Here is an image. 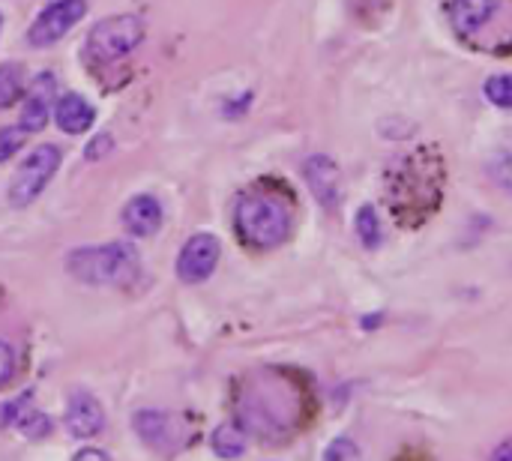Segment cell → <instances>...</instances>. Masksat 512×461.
Masks as SVG:
<instances>
[{"label":"cell","instance_id":"cell-1","mask_svg":"<svg viewBox=\"0 0 512 461\" xmlns=\"http://www.w3.org/2000/svg\"><path fill=\"white\" fill-rule=\"evenodd\" d=\"M444 195V162L432 150H414L405 159H399L390 168V186L387 198L393 204V213L402 219L414 213L411 222H423Z\"/></svg>","mask_w":512,"mask_h":461},{"label":"cell","instance_id":"cell-2","mask_svg":"<svg viewBox=\"0 0 512 461\" xmlns=\"http://www.w3.org/2000/svg\"><path fill=\"white\" fill-rule=\"evenodd\" d=\"M450 24L462 42L480 51H512V0H450Z\"/></svg>","mask_w":512,"mask_h":461},{"label":"cell","instance_id":"cell-3","mask_svg":"<svg viewBox=\"0 0 512 461\" xmlns=\"http://www.w3.org/2000/svg\"><path fill=\"white\" fill-rule=\"evenodd\" d=\"M234 231L249 249H258V252L276 249L291 234V207L276 192L252 189L237 201Z\"/></svg>","mask_w":512,"mask_h":461},{"label":"cell","instance_id":"cell-4","mask_svg":"<svg viewBox=\"0 0 512 461\" xmlns=\"http://www.w3.org/2000/svg\"><path fill=\"white\" fill-rule=\"evenodd\" d=\"M66 270L84 285H132L141 276V258L132 243L81 246L69 252Z\"/></svg>","mask_w":512,"mask_h":461},{"label":"cell","instance_id":"cell-5","mask_svg":"<svg viewBox=\"0 0 512 461\" xmlns=\"http://www.w3.org/2000/svg\"><path fill=\"white\" fill-rule=\"evenodd\" d=\"M147 36V27L138 15L126 12V15H105L102 21H96L87 33V51L102 60H120L126 54H132Z\"/></svg>","mask_w":512,"mask_h":461},{"label":"cell","instance_id":"cell-6","mask_svg":"<svg viewBox=\"0 0 512 461\" xmlns=\"http://www.w3.org/2000/svg\"><path fill=\"white\" fill-rule=\"evenodd\" d=\"M57 168H60V150L54 144L33 147L9 180V204L18 210L33 204L45 192V186L54 180Z\"/></svg>","mask_w":512,"mask_h":461},{"label":"cell","instance_id":"cell-7","mask_svg":"<svg viewBox=\"0 0 512 461\" xmlns=\"http://www.w3.org/2000/svg\"><path fill=\"white\" fill-rule=\"evenodd\" d=\"M87 12V3L84 0H51L39 15L36 21L30 24L27 30V42L33 48H48L54 45L57 39H63Z\"/></svg>","mask_w":512,"mask_h":461},{"label":"cell","instance_id":"cell-8","mask_svg":"<svg viewBox=\"0 0 512 461\" xmlns=\"http://www.w3.org/2000/svg\"><path fill=\"white\" fill-rule=\"evenodd\" d=\"M219 255H222V246L216 240V234H207V231H198L192 234L180 255H177V276L180 282L186 285H198V282H207L219 264Z\"/></svg>","mask_w":512,"mask_h":461},{"label":"cell","instance_id":"cell-9","mask_svg":"<svg viewBox=\"0 0 512 461\" xmlns=\"http://www.w3.org/2000/svg\"><path fill=\"white\" fill-rule=\"evenodd\" d=\"M54 96H57V78L51 72H39L24 96H21V126L27 132H39L48 126V117H54Z\"/></svg>","mask_w":512,"mask_h":461},{"label":"cell","instance_id":"cell-10","mask_svg":"<svg viewBox=\"0 0 512 461\" xmlns=\"http://www.w3.org/2000/svg\"><path fill=\"white\" fill-rule=\"evenodd\" d=\"M135 432L144 444H150L159 453H174L183 444V426L162 411L135 414Z\"/></svg>","mask_w":512,"mask_h":461},{"label":"cell","instance_id":"cell-11","mask_svg":"<svg viewBox=\"0 0 512 461\" xmlns=\"http://www.w3.org/2000/svg\"><path fill=\"white\" fill-rule=\"evenodd\" d=\"M63 420H66L69 435H72V438H81V441L96 438V435L105 429V411H102V405H99L93 396H87V393H75V396L69 399Z\"/></svg>","mask_w":512,"mask_h":461},{"label":"cell","instance_id":"cell-12","mask_svg":"<svg viewBox=\"0 0 512 461\" xmlns=\"http://www.w3.org/2000/svg\"><path fill=\"white\" fill-rule=\"evenodd\" d=\"M303 177L318 204H324L327 210L339 204V165L330 156H309L303 165Z\"/></svg>","mask_w":512,"mask_h":461},{"label":"cell","instance_id":"cell-13","mask_svg":"<svg viewBox=\"0 0 512 461\" xmlns=\"http://www.w3.org/2000/svg\"><path fill=\"white\" fill-rule=\"evenodd\" d=\"M123 228L132 237H153L162 228V204L153 195H135L123 207Z\"/></svg>","mask_w":512,"mask_h":461},{"label":"cell","instance_id":"cell-14","mask_svg":"<svg viewBox=\"0 0 512 461\" xmlns=\"http://www.w3.org/2000/svg\"><path fill=\"white\" fill-rule=\"evenodd\" d=\"M93 120H96V111L81 93H66L54 105V123L66 135H84L93 126Z\"/></svg>","mask_w":512,"mask_h":461},{"label":"cell","instance_id":"cell-15","mask_svg":"<svg viewBox=\"0 0 512 461\" xmlns=\"http://www.w3.org/2000/svg\"><path fill=\"white\" fill-rule=\"evenodd\" d=\"M6 423L9 426H15L24 438H30V441H42V438H48L51 435V420L42 414V411H36L33 408V402H30V396H24V399H18V402H12V405H6Z\"/></svg>","mask_w":512,"mask_h":461},{"label":"cell","instance_id":"cell-16","mask_svg":"<svg viewBox=\"0 0 512 461\" xmlns=\"http://www.w3.org/2000/svg\"><path fill=\"white\" fill-rule=\"evenodd\" d=\"M213 453L219 459H240L246 453V435L240 423H222L213 432Z\"/></svg>","mask_w":512,"mask_h":461},{"label":"cell","instance_id":"cell-17","mask_svg":"<svg viewBox=\"0 0 512 461\" xmlns=\"http://www.w3.org/2000/svg\"><path fill=\"white\" fill-rule=\"evenodd\" d=\"M27 90V75L21 63H3L0 66V111L15 105Z\"/></svg>","mask_w":512,"mask_h":461},{"label":"cell","instance_id":"cell-18","mask_svg":"<svg viewBox=\"0 0 512 461\" xmlns=\"http://www.w3.org/2000/svg\"><path fill=\"white\" fill-rule=\"evenodd\" d=\"M354 225H357L360 243H363L366 249H378V246H381V219H378L375 207H369V204H366V207H360V210H357Z\"/></svg>","mask_w":512,"mask_h":461},{"label":"cell","instance_id":"cell-19","mask_svg":"<svg viewBox=\"0 0 512 461\" xmlns=\"http://www.w3.org/2000/svg\"><path fill=\"white\" fill-rule=\"evenodd\" d=\"M486 99L498 108H512V72L486 81Z\"/></svg>","mask_w":512,"mask_h":461},{"label":"cell","instance_id":"cell-20","mask_svg":"<svg viewBox=\"0 0 512 461\" xmlns=\"http://www.w3.org/2000/svg\"><path fill=\"white\" fill-rule=\"evenodd\" d=\"M27 141V129L24 126H6L0 129V162H9Z\"/></svg>","mask_w":512,"mask_h":461},{"label":"cell","instance_id":"cell-21","mask_svg":"<svg viewBox=\"0 0 512 461\" xmlns=\"http://www.w3.org/2000/svg\"><path fill=\"white\" fill-rule=\"evenodd\" d=\"M15 363H18V360H15L12 345L0 339V387H6V384L15 378Z\"/></svg>","mask_w":512,"mask_h":461},{"label":"cell","instance_id":"cell-22","mask_svg":"<svg viewBox=\"0 0 512 461\" xmlns=\"http://www.w3.org/2000/svg\"><path fill=\"white\" fill-rule=\"evenodd\" d=\"M114 147V141H111V135L108 132H102V135H96L87 147H84V156L90 159V162H99V159H105V153Z\"/></svg>","mask_w":512,"mask_h":461},{"label":"cell","instance_id":"cell-23","mask_svg":"<svg viewBox=\"0 0 512 461\" xmlns=\"http://www.w3.org/2000/svg\"><path fill=\"white\" fill-rule=\"evenodd\" d=\"M354 456H357L354 444H351V441H345V438H339V441H333V444L327 447L324 461H351Z\"/></svg>","mask_w":512,"mask_h":461},{"label":"cell","instance_id":"cell-24","mask_svg":"<svg viewBox=\"0 0 512 461\" xmlns=\"http://www.w3.org/2000/svg\"><path fill=\"white\" fill-rule=\"evenodd\" d=\"M72 461H111V459H108V453H105V450L84 447V450H78V453H75V459Z\"/></svg>","mask_w":512,"mask_h":461},{"label":"cell","instance_id":"cell-25","mask_svg":"<svg viewBox=\"0 0 512 461\" xmlns=\"http://www.w3.org/2000/svg\"><path fill=\"white\" fill-rule=\"evenodd\" d=\"M492 461H512V438L501 441V444L495 447V453H492Z\"/></svg>","mask_w":512,"mask_h":461},{"label":"cell","instance_id":"cell-26","mask_svg":"<svg viewBox=\"0 0 512 461\" xmlns=\"http://www.w3.org/2000/svg\"><path fill=\"white\" fill-rule=\"evenodd\" d=\"M0 30H3V15H0Z\"/></svg>","mask_w":512,"mask_h":461}]
</instances>
